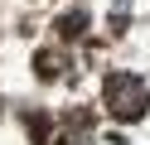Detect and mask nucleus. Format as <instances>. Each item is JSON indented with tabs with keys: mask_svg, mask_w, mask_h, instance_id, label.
Instances as JSON below:
<instances>
[{
	"mask_svg": "<svg viewBox=\"0 0 150 145\" xmlns=\"http://www.w3.org/2000/svg\"><path fill=\"white\" fill-rule=\"evenodd\" d=\"M107 106H111V116H116V121H140V116H145V106H150V92H145V82H140V77L116 73V77L107 82Z\"/></svg>",
	"mask_w": 150,
	"mask_h": 145,
	"instance_id": "nucleus-1",
	"label": "nucleus"
}]
</instances>
